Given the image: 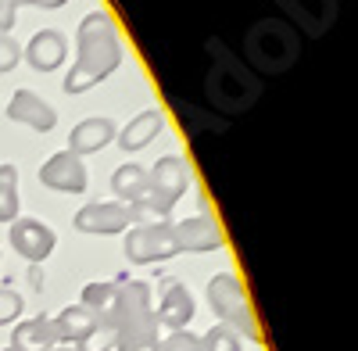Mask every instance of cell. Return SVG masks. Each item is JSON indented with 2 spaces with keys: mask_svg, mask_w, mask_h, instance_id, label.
Here are the masks:
<instances>
[{
  "mask_svg": "<svg viewBox=\"0 0 358 351\" xmlns=\"http://www.w3.org/2000/svg\"><path fill=\"white\" fill-rule=\"evenodd\" d=\"M76 43L79 54L72 72L65 76V94H86L90 86H97L122 65V43H118V29L108 11H90L79 22Z\"/></svg>",
  "mask_w": 358,
  "mask_h": 351,
  "instance_id": "1",
  "label": "cell"
},
{
  "mask_svg": "<svg viewBox=\"0 0 358 351\" xmlns=\"http://www.w3.org/2000/svg\"><path fill=\"white\" fill-rule=\"evenodd\" d=\"M204 50L212 54V72L204 79V94L219 111L226 115H241L262 97V83L258 76L236 57L222 40H204Z\"/></svg>",
  "mask_w": 358,
  "mask_h": 351,
  "instance_id": "2",
  "label": "cell"
},
{
  "mask_svg": "<svg viewBox=\"0 0 358 351\" xmlns=\"http://www.w3.org/2000/svg\"><path fill=\"white\" fill-rule=\"evenodd\" d=\"M108 315L115 319V351H158V315L143 280L118 283Z\"/></svg>",
  "mask_w": 358,
  "mask_h": 351,
  "instance_id": "3",
  "label": "cell"
},
{
  "mask_svg": "<svg viewBox=\"0 0 358 351\" xmlns=\"http://www.w3.org/2000/svg\"><path fill=\"white\" fill-rule=\"evenodd\" d=\"M244 54L258 72L280 76L297 62V54H301V36L294 33V25H287L280 18H262L248 29Z\"/></svg>",
  "mask_w": 358,
  "mask_h": 351,
  "instance_id": "4",
  "label": "cell"
},
{
  "mask_svg": "<svg viewBox=\"0 0 358 351\" xmlns=\"http://www.w3.org/2000/svg\"><path fill=\"white\" fill-rule=\"evenodd\" d=\"M187 187H190V165L179 158V155L158 158V165L147 172V194L136 204L140 219L143 215H155V222H165L169 212L176 208V201L187 194Z\"/></svg>",
  "mask_w": 358,
  "mask_h": 351,
  "instance_id": "5",
  "label": "cell"
},
{
  "mask_svg": "<svg viewBox=\"0 0 358 351\" xmlns=\"http://www.w3.org/2000/svg\"><path fill=\"white\" fill-rule=\"evenodd\" d=\"M208 305L222 319V327H229L233 334H244L248 341H262V327L251 312V301L233 273H219L208 280Z\"/></svg>",
  "mask_w": 358,
  "mask_h": 351,
  "instance_id": "6",
  "label": "cell"
},
{
  "mask_svg": "<svg viewBox=\"0 0 358 351\" xmlns=\"http://www.w3.org/2000/svg\"><path fill=\"white\" fill-rule=\"evenodd\" d=\"M172 255H179L172 222H140V226L129 229L126 258L133 262V266H151V262H165Z\"/></svg>",
  "mask_w": 358,
  "mask_h": 351,
  "instance_id": "7",
  "label": "cell"
},
{
  "mask_svg": "<svg viewBox=\"0 0 358 351\" xmlns=\"http://www.w3.org/2000/svg\"><path fill=\"white\" fill-rule=\"evenodd\" d=\"M133 222H140V212L122 201H94L76 212V229L94 233V237H101V233H122Z\"/></svg>",
  "mask_w": 358,
  "mask_h": 351,
  "instance_id": "8",
  "label": "cell"
},
{
  "mask_svg": "<svg viewBox=\"0 0 358 351\" xmlns=\"http://www.w3.org/2000/svg\"><path fill=\"white\" fill-rule=\"evenodd\" d=\"M276 4L301 25V33L319 40L337 22V0H276Z\"/></svg>",
  "mask_w": 358,
  "mask_h": 351,
  "instance_id": "9",
  "label": "cell"
},
{
  "mask_svg": "<svg viewBox=\"0 0 358 351\" xmlns=\"http://www.w3.org/2000/svg\"><path fill=\"white\" fill-rule=\"evenodd\" d=\"M40 183L50 190H62V194H83L86 190V165L72 151H57L50 162H43Z\"/></svg>",
  "mask_w": 358,
  "mask_h": 351,
  "instance_id": "10",
  "label": "cell"
},
{
  "mask_svg": "<svg viewBox=\"0 0 358 351\" xmlns=\"http://www.w3.org/2000/svg\"><path fill=\"white\" fill-rule=\"evenodd\" d=\"M54 229L43 226L40 219H15L11 222V248L25 258V262H43L54 251Z\"/></svg>",
  "mask_w": 358,
  "mask_h": 351,
  "instance_id": "11",
  "label": "cell"
},
{
  "mask_svg": "<svg viewBox=\"0 0 358 351\" xmlns=\"http://www.w3.org/2000/svg\"><path fill=\"white\" fill-rule=\"evenodd\" d=\"M8 119L11 122H25L29 129H36V133H50L57 126V111L43 97H36L33 90H18L11 97V104H8Z\"/></svg>",
  "mask_w": 358,
  "mask_h": 351,
  "instance_id": "12",
  "label": "cell"
},
{
  "mask_svg": "<svg viewBox=\"0 0 358 351\" xmlns=\"http://www.w3.org/2000/svg\"><path fill=\"white\" fill-rule=\"evenodd\" d=\"M176 244L179 251H219L222 248V229L212 215H194L187 222H176Z\"/></svg>",
  "mask_w": 358,
  "mask_h": 351,
  "instance_id": "13",
  "label": "cell"
},
{
  "mask_svg": "<svg viewBox=\"0 0 358 351\" xmlns=\"http://www.w3.org/2000/svg\"><path fill=\"white\" fill-rule=\"evenodd\" d=\"M25 57H29V65H33L36 72H54L57 65H65V57H69V40L57 33V29H40V33L29 40Z\"/></svg>",
  "mask_w": 358,
  "mask_h": 351,
  "instance_id": "14",
  "label": "cell"
},
{
  "mask_svg": "<svg viewBox=\"0 0 358 351\" xmlns=\"http://www.w3.org/2000/svg\"><path fill=\"white\" fill-rule=\"evenodd\" d=\"M155 315H158V327H169L172 334L176 330H187V323L194 319V298H190V290L183 283H169Z\"/></svg>",
  "mask_w": 358,
  "mask_h": 351,
  "instance_id": "15",
  "label": "cell"
},
{
  "mask_svg": "<svg viewBox=\"0 0 358 351\" xmlns=\"http://www.w3.org/2000/svg\"><path fill=\"white\" fill-rule=\"evenodd\" d=\"M101 323V312L86 308L83 301L79 305H69L62 315L54 319V334H57V344H79L90 337V330H94Z\"/></svg>",
  "mask_w": 358,
  "mask_h": 351,
  "instance_id": "16",
  "label": "cell"
},
{
  "mask_svg": "<svg viewBox=\"0 0 358 351\" xmlns=\"http://www.w3.org/2000/svg\"><path fill=\"white\" fill-rule=\"evenodd\" d=\"M115 136H118V129H115L111 119H86V122H79V126L69 133V151H72L76 158L94 155V151L104 148V143H111Z\"/></svg>",
  "mask_w": 358,
  "mask_h": 351,
  "instance_id": "17",
  "label": "cell"
},
{
  "mask_svg": "<svg viewBox=\"0 0 358 351\" xmlns=\"http://www.w3.org/2000/svg\"><path fill=\"white\" fill-rule=\"evenodd\" d=\"M54 348H57L54 319L36 315V319H29V323H18V327H15L11 351H54Z\"/></svg>",
  "mask_w": 358,
  "mask_h": 351,
  "instance_id": "18",
  "label": "cell"
},
{
  "mask_svg": "<svg viewBox=\"0 0 358 351\" xmlns=\"http://www.w3.org/2000/svg\"><path fill=\"white\" fill-rule=\"evenodd\" d=\"M165 129V115L158 111V108H147V111H140L136 119L118 133V143H122V151H140V148H147L158 133Z\"/></svg>",
  "mask_w": 358,
  "mask_h": 351,
  "instance_id": "19",
  "label": "cell"
},
{
  "mask_svg": "<svg viewBox=\"0 0 358 351\" xmlns=\"http://www.w3.org/2000/svg\"><path fill=\"white\" fill-rule=\"evenodd\" d=\"M111 190L118 194L122 204H133V208H136V204L143 201V194H147V169L136 165V162L118 165L115 176H111Z\"/></svg>",
  "mask_w": 358,
  "mask_h": 351,
  "instance_id": "20",
  "label": "cell"
},
{
  "mask_svg": "<svg viewBox=\"0 0 358 351\" xmlns=\"http://www.w3.org/2000/svg\"><path fill=\"white\" fill-rule=\"evenodd\" d=\"M18 219V169L0 165V222Z\"/></svg>",
  "mask_w": 358,
  "mask_h": 351,
  "instance_id": "21",
  "label": "cell"
},
{
  "mask_svg": "<svg viewBox=\"0 0 358 351\" xmlns=\"http://www.w3.org/2000/svg\"><path fill=\"white\" fill-rule=\"evenodd\" d=\"M76 351H115V319L108 312H101V323L90 330L86 341L76 344Z\"/></svg>",
  "mask_w": 358,
  "mask_h": 351,
  "instance_id": "22",
  "label": "cell"
},
{
  "mask_svg": "<svg viewBox=\"0 0 358 351\" xmlns=\"http://www.w3.org/2000/svg\"><path fill=\"white\" fill-rule=\"evenodd\" d=\"M115 287L118 283H86L83 287V305L94 308V312H108L115 301Z\"/></svg>",
  "mask_w": 358,
  "mask_h": 351,
  "instance_id": "23",
  "label": "cell"
},
{
  "mask_svg": "<svg viewBox=\"0 0 358 351\" xmlns=\"http://www.w3.org/2000/svg\"><path fill=\"white\" fill-rule=\"evenodd\" d=\"M201 351H241V341L229 327H212L201 337Z\"/></svg>",
  "mask_w": 358,
  "mask_h": 351,
  "instance_id": "24",
  "label": "cell"
},
{
  "mask_svg": "<svg viewBox=\"0 0 358 351\" xmlns=\"http://www.w3.org/2000/svg\"><path fill=\"white\" fill-rule=\"evenodd\" d=\"M25 4H33V8H62V4H69V0H4V33H11L15 29V18H18V8H25Z\"/></svg>",
  "mask_w": 358,
  "mask_h": 351,
  "instance_id": "25",
  "label": "cell"
},
{
  "mask_svg": "<svg viewBox=\"0 0 358 351\" xmlns=\"http://www.w3.org/2000/svg\"><path fill=\"white\" fill-rule=\"evenodd\" d=\"M22 308H25V298L18 294V290L0 287V327H4V323H15V319L22 315Z\"/></svg>",
  "mask_w": 358,
  "mask_h": 351,
  "instance_id": "26",
  "label": "cell"
},
{
  "mask_svg": "<svg viewBox=\"0 0 358 351\" xmlns=\"http://www.w3.org/2000/svg\"><path fill=\"white\" fill-rule=\"evenodd\" d=\"M158 351H201V337H194L190 330H176L158 344Z\"/></svg>",
  "mask_w": 358,
  "mask_h": 351,
  "instance_id": "27",
  "label": "cell"
},
{
  "mask_svg": "<svg viewBox=\"0 0 358 351\" xmlns=\"http://www.w3.org/2000/svg\"><path fill=\"white\" fill-rule=\"evenodd\" d=\"M22 62V47L15 36H0V72H11Z\"/></svg>",
  "mask_w": 358,
  "mask_h": 351,
  "instance_id": "28",
  "label": "cell"
},
{
  "mask_svg": "<svg viewBox=\"0 0 358 351\" xmlns=\"http://www.w3.org/2000/svg\"><path fill=\"white\" fill-rule=\"evenodd\" d=\"M0 36H8L4 33V0H0Z\"/></svg>",
  "mask_w": 358,
  "mask_h": 351,
  "instance_id": "29",
  "label": "cell"
},
{
  "mask_svg": "<svg viewBox=\"0 0 358 351\" xmlns=\"http://www.w3.org/2000/svg\"><path fill=\"white\" fill-rule=\"evenodd\" d=\"M54 351H76V344H57Z\"/></svg>",
  "mask_w": 358,
  "mask_h": 351,
  "instance_id": "30",
  "label": "cell"
},
{
  "mask_svg": "<svg viewBox=\"0 0 358 351\" xmlns=\"http://www.w3.org/2000/svg\"><path fill=\"white\" fill-rule=\"evenodd\" d=\"M8 351H11V348H8Z\"/></svg>",
  "mask_w": 358,
  "mask_h": 351,
  "instance_id": "31",
  "label": "cell"
}]
</instances>
